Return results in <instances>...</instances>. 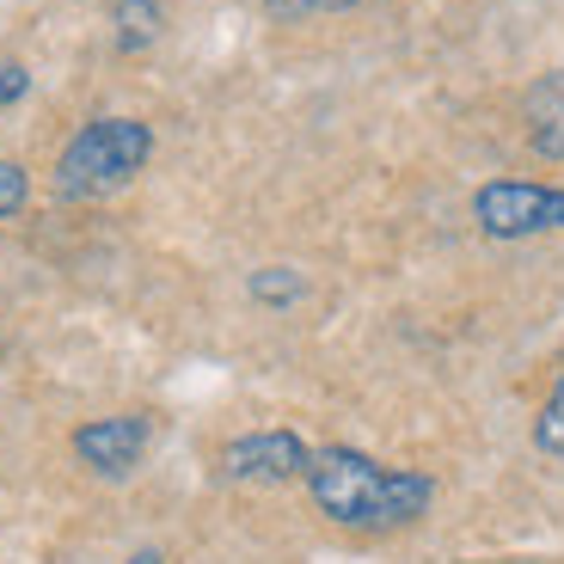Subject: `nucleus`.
Wrapping results in <instances>:
<instances>
[{
	"label": "nucleus",
	"instance_id": "obj_1",
	"mask_svg": "<svg viewBox=\"0 0 564 564\" xmlns=\"http://www.w3.org/2000/svg\"><path fill=\"white\" fill-rule=\"evenodd\" d=\"M307 491L338 528H362V534L411 528L423 509L436 503V479H423V473H393V466L368 460V454H356V448H319L307 460Z\"/></svg>",
	"mask_w": 564,
	"mask_h": 564
},
{
	"label": "nucleus",
	"instance_id": "obj_2",
	"mask_svg": "<svg viewBox=\"0 0 564 564\" xmlns=\"http://www.w3.org/2000/svg\"><path fill=\"white\" fill-rule=\"evenodd\" d=\"M154 154V129L135 123V117H93L80 135L62 148L56 160V191L68 203H93V197H111L148 166Z\"/></svg>",
	"mask_w": 564,
	"mask_h": 564
},
{
	"label": "nucleus",
	"instance_id": "obj_3",
	"mask_svg": "<svg viewBox=\"0 0 564 564\" xmlns=\"http://www.w3.org/2000/svg\"><path fill=\"white\" fill-rule=\"evenodd\" d=\"M473 215L491 240H528V234H552L564 227V191L528 178H497L473 197Z\"/></svg>",
	"mask_w": 564,
	"mask_h": 564
},
{
	"label": "nucleus",
	"instance_id": "obj_4",
	"mask_svg": "<svg viewBox=\"0 0 564 564\" xmlns=\"http://www.w3.org/2000/svg\"><path fill=\"white\" fill-rule=\"evenodd\" d=\"M313 448L295 436V430H258V436H240L221 448V473L240 485H282V479H307Z\"/></svg>",
	"mask_w": 564,
	"mask_h": 564
},
{
	"label": "nucleus",
	"instance_id": "obj_5",
	"mask_svg": "<svg viewBox=\"0 0 564 564\" xmlns=\"http://www.w3.org/2000/svg\"><path fill=\"white\" fill-rule=\"evenodd\" d=\"M148 442H154V423L141 417V411L99 417V423H80V430H74V454H80V466H93V473H105V479L135 473V460L148 454Z\"/></svg>",
	"mask_w": 564,
	"mask_h": 564
},
{
	"label": "nucleus",
	"instance_id": "obj_6",
	"mask_svg": "<svg viewBox=\"0 0 564 564\" xmlns=\"http://www.w3.org/2000/svg\"><path fill=\"white\" fill-rule=\"evenodd\" d=\"M522 123H528V141H534L540 160H564V68L540 74V80L528 86Z\"/></svg>",
	"mask_w": 564,
	"mask_h": 564
},
{
	"label": "nucleus",
	"instance_id": "obj_7",
	"mask_svg": "<svg viewBox=\"0 0 564 564\" xmlns=\"http://www.w3.org/2000/svg\"><path fill=\"white\" fill-rule=\"evenodd\" d=\"M117 50H148L160 37V0H117Z\"/></svg>",
	"mask_w": 564,
	"mask_h": 564
},
{
	"label": "nucleus",
	"instance_id": "obj_8",
	"mask_svg": "<svg viewBox=\"0 0 564 564\" xmlns=\"http://www.w3.org/2000/svg\"><path fill=\"white\" fill-rule=\"evenodd\" d=\"M252 295L264 301V307H289V301H301V295H307V282H301L295 270L270 264V270H258V276H252Z\"/></svg>",
	"mask_w": 564,
	"mask_h": 564
},
{
	"label": "nucleus",
	"instance_id": "obj_9",
	"mask_svg": "<svg viewBox=\"0 0 564 564\" xmlns=\"http://www.w3.org/2000/svg\"><path fill=\"white\" fill-rule=\"evenodd\" d=\"M534 442L546 454H564V375H558V387H552V399L540 405V417H534Z\"/></svg>",
	"mask_w": 564,
	"mask_h": 564
},
{
	"label": "nucleus",
	"instance_id": "obj_10",
	"mask_svg": "<svg viewBox=\"0 0 564 564\" xmlns=\"http://www.w3.org/2000/svg\"><path fill=\"white\" fill-rule=\"evenodd\" d=\"M25 197H31V178H25V166H13V160H0V221L25 209Z\"/></svg>",
	"mask_w": 564,
	"mask_h": 564
},
{
	"label": "nucleus",
	"instance_id": "obj_11",
	"mask_svg": "<svg viewBox=\"0 0 564 564\" xmlns=\"http://www.w3.org/2000/svg\"><path fill=\"white\" fill-rule=\"evenodd\" d=\"M25 86H31V74L19 68V62H0V105H19L25 99Z\"/></svg>",
	"mask_w": 564,
	"mask_h": 564
},
{
	"label": "nucleus",
	"instance_id": "obj_12",
	"mask_svg": "<svg viewBox=\"0 0 564 564\" xmlns=\"http://www.w3.org/2000/svg\"><path fill=\"white\" fill-rule=\"evenodd\" d=\"M295 13H344V7H356V0H289Z\"/></svg>",
	"mask_w": 564,
	"mask_h": 564
},
{
	"label": "nucleus",
	"instance_id": "obj_13",
	"mask_svg": "<svg viewBox=\"0 0 564 564\" xmlns=\"http://www.w3.org/2000/svg\"><path fill=\"white\" fill-rule=\"evenodd\" d=\"M129 564H166V558H160V552H135Z\"/></svg>",
	"mask_w": 564,
	"mask_h": 564
}]
</instances>
